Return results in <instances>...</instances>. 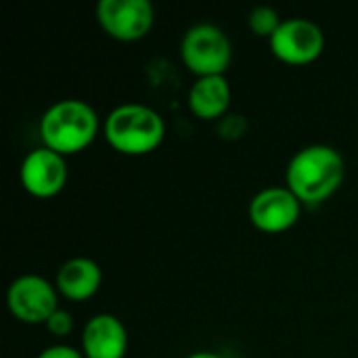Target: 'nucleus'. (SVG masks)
<instances>
[{
    "mask_svg": "<svg viewBox=\"0 0 358 358\" xmlns=\"http://www.w3.org/2000/svg\"><path fill=\"white\" fill-rule=\"evenodd\" d=\"M346 164L342 153L331 145H308L287 164L285 187L302 206L317 208L336 195L344 182Z\"/></svg>",
    "mask_w": 358,
    "mask_h": 358,
    "instance_id": "1",
    "label": "nucleus"
},
{
    "mask_svg": "<svg viewBox=\"0 0 358 358\" xmlns=\"http://www.w3.org/2000/svg\"><path fill=\"white\" fill-rule=\"evenodd\" d=\"M101 120L94 107L80 99H63L52 103L40 117L42 145L63 157L78 155L99 136Z\"/></svg>",
    "mask_w": 358,
    "mask_h": 358,
    "instance_id": "2",
    "label": "nucleus"
},
{
    "mask_svg": "<svg viewBox=\"0 0 358 358\" xmlns=\"http://www.w3.org/2000/svg\"><path fill=\"white\" fill-rule=\"evenodd\" d=\"M103 136L113 151L128 157H143L164 143L166 122L149 105L122 103L107 113Z\"/></svg>",
    "mask_w": 358,
    "mask_h": 358,
    "instance_id": "3",
    "label": "nucleus"
},
{
    "mask_svg": "<svg viewBox=\"0 0 358 358\" xmlns=\"http://www.w3.org/2000/svg\"><path fill=\"white\" fill-rule=\"evenodd\" d=\"M180 59L197 78L224 76L233 61L231 38L214 23H195L180 40Z\"/></svg>",
    "mask_w": 358,
    "mask_h": 358,
    "instance_id": "4",
    "label": "nucleus"
},
{
    "mask_svg": "<svg viewBox=\"0 0 358 358\" xmlns=\"http://www.w3.org/2000/svg\"><path fill=\"white\" fill-rule=\"evenodd\" d=\"M59 292L42 275H21L6 289L8 313L25 325H46L59 310Z\"/></svg>",
    "mask_w": 358,
    "mask_h": 358,
    "instance_id": "5",
    "label": "nucleus"
},
{
    "mask_svg": "<svg viewBox=\"0 0 358 358\" xmlns=\"http://www.w3.org/2000/svg\"><path fill=\"white\" fill-rule=\"evenodd\" d=\"M273 55L285 65H310L325 50V34L319 23L304 17L283 19L277 34L268 40Z\"/></svg>",
    "mask_w": 358,
    "mask_h": 358,
    "instance_id": "6",
    "label": "nucleus"
},
{
    "mask_svg": "<svg viewBox=\"0 0 358 358\" xmlns=\"http://www.w3.org/2000/svg\"><path fill=\"white\" fill-rule=\"evenodd\" d=\"M94 15L101 29L117 42H138L155 23V8L149 0H101Z\"/></svg>",
    "mask_w": 358,
    "mask_h": 358,
    "instance_id": "7",
    "label": "nucleus"
},
{
    "mask_svg": "<svg viewBox=\"0 0 358 358\" xmlns=\"http://www.w3.org/2000/svg\"><path fill=\"white\" fill-rule=\"evenodd\" d=\"M302 208L300 199L287 187H266L252 197L248 216L260 233L279 235L298 224Z\"/></svg>",
    "mask_w": 358,
    "mask_h": 358,
    "instance_id": "8",
    "label": "nucleus"
},
{
    "mask_svg": "<svg viewBox=\"0 0 358 358\" xmlns=\"http://www.w3.org/2000/svg\"><path fill=\"white\" fill-rule=\"evenodd\" d=\"M69 178L67 157L59 155L48 147L31 149L19 168V180L23 189L38 199H50L59 195Z\"/></svg>",
    "mask_w": 358,
    "mask_h": 358,
    "instance_id": "9",
    "label": "nucleus"
},
{
    "mask_svg": "<svg viewBox=\"0 0 358 358\" xmlns=\"http://www.w3.org/2000/svg\"><path fill=\"white\" fill-rule=\"evenodd\" d=\"M80 350L84 358H124L128 352L126 325L111 313L90 317L80 336Z\"/></svg>",
    "mask_w": 358,
    "mask_h": 358,
    "instance_id": "10",
    "label": "nucleus"
},
{
    "mask_svg": "<svg viewBox=\"0 0 358 358\" xmlns=\"http://www.w3.org/2000/svg\"><path fill=\"white\" fill-rule=\"evenodd\" d=\"M57 292L69 302H86L94 298L103 285V271L92 258H71L61 264L55 279Z\"/></svg>",
    "mask_w": 358,
    "mask_h": 358,
    "instance_id": "11",
    "label": "nucleus"
},
{
    "mask_svg": "<svg viewBox=\"0 0 358 358\" xmlns=\"http://www.w3.org/2000/svg\"><path fill=\"white\" fill-rule=\"evenodd\" d=\"M233 90L227 80V76H210V78H197L193 86L189 88V109L197 120L203 122H220L224 115H229Z\"/></svg>",
    "mask_w": 358,
    "mask_h": 358,
    "instance_id": "12",
    "label": "nucleus"
},
{
    "mask_svg": "<svg viewBox=\"0 0 358 358\" xmlns=\"http://www.w3.org/2000/svg\"><path fill=\"white\" fill-rule=\"evenodd\" d=\"M281 23H283V19H281V15L277 13V8L266 6V4L252 8L250 15H248V27H250L252 34H256L258 38L271 40V38L277 34V29L281 27Z\"/></svg>",
    "mask_w": 358,
    "mask_h": 358,
    "instance_id": "13",
    "label": "nucleus"
},
{
    "mask_svg": "<svg viewBox=\"0 0 358 358\" xmlns=\"http://www.w3.org/2000/svg\"><path fill=\"white\" fill-rule=\"evenodd\" d=\"M245 130H248V122H245V117L239 115V113H229V115H224V117L218 122V134H220L222 138H227V141H237V138H241V136L245 134Z\"/></svg>",
    "mask_w": 358,
    "mask_h": 358,
    "instance_id": "14",
    "label": "nucleus"
},
{
    "mask_svg": "<svg viewBox=\"0 0 358 358\" xmlns=\"http://www.w3.org/2000/svg\"><path fill=\"white\" fill-rule=\"evenodd\" d=\"M44 327H46L55 338H67V336L73 331V317H71L67 310L59 308V310L46 321Z\"/></svg>",
    "mask_w": 358,
    "mask_h": 358,
    "instance_id": "15",
    "label": "nucleus"
},
{
    "mask_svg": "<svg viewBox=\"0 0 358 358\" xmlns=\"http://www.w3.org/2000/svg\"><path fill=\"white\" fill-rule=\"evenodd\" d=\"M36 358H84L82 350H76L73 346L67 344H52L44 348Z\"/></svg>",
    "mask_w": 358,
    "mask_h": 358,
    "instance_id": "16",
    "label": "nucleus"
},
{
    "mask_svg": "<svg viewBox=\"0 0 358 358\" xmlns=\"http://www.w3.org/2000/svg\"><path fill=\"white\" fill-rule=\"evenodd\" d=\"M187 358H222L218 352H212V350H197L193 355H189Z\"/></svg>",
    "mask_w": 358,
    "mask_h": 358,
    "instance_id": "17",
    "label": "nucleus"
}]
</instances>
